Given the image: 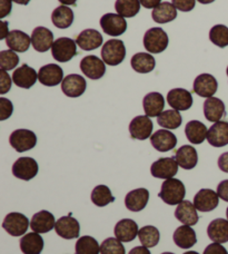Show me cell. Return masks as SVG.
<instances>
[{
  "mask_svg": "<svg viewBox=\"0 0 228 254\" xmlns=\"http://www.w3.org/2000/svg\"><path fill=\"white\" fill-rule=\"evenodd\" d=\"M186 194L185 185L181 181L177 179H168L163 183L159 197H161L166 204L170 205H178L179 203L184 201Z\"/></svg>",
  "mask_w": 228,
  "mask_h": 254,
  "instance_id": "6da1fadb",
  "label": "cell"
},
{
  "mask_svg": "<svg viewBox=\"0 0 228 254\" xmlns=\"http://www.w3.org/2000/svg\"><path fill=\"white\" fill-rule=\"evenodd\" d=\"M170 44L167 34L159 27L150 28L145 33L144 47L146 51L152 54H161L166 51Z\"/></svg>",
  "mask_w": 228,
  "mask_h": 254,
  "instance_id": "7a4b0ae2",
  "label": "cell"
},
{
  "mask_svg": "<svg viewBox=\"0 0 228 254\" xmlns=\"http://www.w3.org/2000/svg\"><path fill=\"white\" fill-rule=\"evenodd\" d=\"M103 61L109 66H117L126 57L125 44L119 39H111L104 44L102 49Z\"/></svg>",
  "mask_w": 228,
  "mask_h": 254,
  "instance_id": "3957f363",
  "label": "cell"
},
{
  "mask_svg": "<svg viewBox=\"0 0 228 254\" xmlns=\"http://www.w3.org/2000/svg\"><path fill=\"white\" fill-rule=\"evenodd\" d=\"M52 55L54 60L59 63L71 61L77 55L76 40L68 37H60L55 40L52 47Z\"/></svg>",
  "mask_w": 228,
  "mask_h": 254,
  "instance_id": "277c9868",
  "label": "cell"
},
{
  "mask_svg": "<svg viewBox=\"0 0 228 254\" xmlns=\"http://www.w3.org/2000/svg\"><path fill=\"white\" fill-rule=\"evenodd\" d=\"M9 143L11 147L16 149L18 153H24L33 149L36 144H37V136L33 130L29 129H16L13 130L10 137H9Z\"/></svg>",
  "mask_w": 228,
  "mask_h": 254,
  "instance_id": "5b68a950",
  "label": "cell"
},
{
  "mask_svg": "<svg viewBox=\"0 0 228 254\" xmlns=\"http://www.w3.org/2000/svg\"><path fill=\"white\" fill-rule=\"evenodd\" d=\"M2 228L11 237H21L29 229V221L27 216L21 213L12 212L4 217Z\"/></svg>",
  "mask_w": 228,
  "mask_h": 254,
  "instance_id": "8992f818",
  "label": "cell"
},
{
  "mask_svg": "<svg viewBox=\"0 0 228 254\" xmlns=\"http://www.w3.org/2000/svg\"><path fill=\"white\" fill-rule=\"evenodd\" d=\"M178 166L175 157H163L153 163L150 166V173L156 179H172L178 172Z\"/></svg>",
  "mask_w": 228,
  "mask_h": 254,
  "instance_id": "52a82bcc",
  "label": "cell"
},
{
  "mask_svg": "<svg viewBox=\"0 0 228 254\" xmlns=\"http://www.w3.org/2000/svg\"><path fill=\"white\" fill-rule=\"evenodd\" d=\"M38 163L31 157L18 158L12 165L13 176L22 181L33 180L38 174Z\"/></svg>",
  "mask_w": 228,
  "mask_h": 254,
  "instance_id": "ba28073f",
  "label": "cell"
},
{
  "mask_svg": "<svg viewBox=\"0 0 228 254\" xmlns=\"http://www.w3.org/2000/svg\"><path fill=\"white\" fill-rule=\"evenodd\" d=\"M100 26L105 34L117 37L127 30V21L124 17L116 13H106L100 19Z\"/></svg>",
  "mask_w": 228,
  "mask_h": 254,
  "instance_id": "9c48e42d",
  "label": "cell"
},
{
  "mask_svg": "<svg viewBox=\"0 0 228 254\" xmlns=\"http://www.w3.org/2000/svg\"><path fill=\"white\" fill-rule=\"evenodd\" d=\"M154 128L153 122L147 115L136 116L131 120L129 124V133L131 138L145 140L152 136V131Z\"/></svg>",
  "mask_w": 228,
  "mask_h": 254,
  "instance_id": "30bf717a",
  "label": "cell"
},
{
  "mask_svg": "<svg viewBox=\"0 0 228 254\" xmlns=\"http://www.w3.org/2000/svg\"><path fill=\"white\" fill-rule=\"evenodd\" d=\"M87 88V83L83 76L78 74H70L63 78L61 90L67 97H80Z\"/></svg>",
  "mask_w": 228,
  "mask_h": 254,
  "instance_id": "8fae6325",
  "label": "cell"
},
{
  "mask_svg": "<svg viewBox=\"0 0 228 254\" xmlns=\"http://www.w3.org/2000/svg\"><path fill=\"white\" fill-rule=\"evenodd\" d=\"M80 70L87 76L89 79H100L106 72L105 62L97 56L89 55L84 57L80 62Z\"/></svg>",
  "mask_w": 228,
  "mask_h": 254,
  "instance_id": "7c38bea8",
  "label": "cell"
},
{
  "mask_svg": "<svg viewBox=\"0 0 228 254\" xmlns=\"http://www.w3.org/2000/svg\"><path fill=\"white\" fill-rule=\"evenodd\" d=\"M194 92L200 97H213L216 94L218 83L211 74H200L194 80Z\"/></svg>",
  "mask_w": 228,
  "mask_h": 254,
  "instance_id": "4fadbf2b",
  "label": "cell"
},
{
  "mask_svg": "<svg viewBox=\"0 0 228 254\" xmlns=\"http://www.w3.org/2000/svg\"><path fill=\"white\" fill-rule=\"evenodd\" d=\"M220 196L216 192L209 189H202L194 197V205L200 212H211L218 206Z\"/></svg>",
  "mask_w": 228,
  "mask_h": 254,
  "instance_id": "5bb4252c",
  "label": "cell"
},
{
  "mask_svg": "<svg viewBox=\"0 0 228 254\" xmlns=\"http://www.w3.org/2000/svg\"><path fill=\"white\" fill-rule=\"evenodd\" d=\"M55 231L59 237L66 240L76 239L79 237L80 225L79 222L71 216H61L56 222Z\"/></svg>",
  "mask_w": 228,
  "mask_h": 254,
  "instance_id": "9a60e30c",
  "label": "cell"
},
{
  "mask_svg": "<svg viewBox=\"0 0 228 254\" xmlns=\"http://www.w3.org/2000/svg\"><path fill=\"white\" fill-rule=\"evenodd\" d=\"M38 80L45 86L53 87L63 80V70L56 64H48L40 68L38 71Z\"/></svg>",
  "mask_w": 228,
  "mask_h": 254,
  "instance_id": "2e32d148",
  "label": "cell"
},
{
  "mask_svg": "<svg viewBox=\"0 0 228 254\" xmlns=\"http://www.w3.org/2000/svg\"><path fill=\"white\" fill-rule=\"evenodd\" d=\"M167 102L176 111H187L193 105V96L184 88H174L168 92Z\"/></svg>",
  "mask_w": 228,
  "mask_h": 254,
  "instance_id": "e0dca14e",
  "label": "cell"
},
{
  "mask_svg": "<svg viewBox=\"0 0 228 254\" xmlns=\"http://www.w3.org/2000/svg\"><path fill=\"white\" fill-rule=\"evenodd\" d=\"M150 143L158 152H168L176 147L177 138L174 133L167 129H159L150 136Z\"/></svg>",
  "mask_w": 228,
  "mask_h": 254,
  "instance_id": "ac0fdd59",
  "label": "cell"
},
{
  "mask_svg": "<svg viewBox=\"0 0 228 254\" xmlns=\"http://www.w3.org/2000/svg\"><path fill=\"white\" fill-rule=\"evenodd\" d=\"M38 79V74L34 68L29 67L27 64L21 65L19 68L13 71L12 81L18 87L29 89L36 84Z\"/></svg>",
  "mask_w": 228,
  "mask_h": 254,
  "instance_id": "d6986e66",
  "label": "cell"
},
{
  "mask_svg": "<svg viewBox=\"0 0 228 254\" xmlns=\"http://www.w3.org/2000/svg\"><path fill=\"white\" fill-rule=\"evenodd\" d=\"M31 44L36 52L46 53L53 47L54 34L46 27H37L31 34Z\"/></svg>",
  "mask_w": 228,
  "mask_h": 254,
  "instance_id": "ffe728a7",
  "label": "cell"
},
{
  "mask_svg": "<svg viewBox=\"0 0 228 254\" xmlns=\"http://www.w3.org/2000/svg\"><path fill=\"white\" fill-rule=\"evenodd\" d=\"M103 42L104 39L102 34L96 29H85L76 38L77 46H79L80 49L86 52L97 49L102 46Z\"/></svg>",
  "mask_w": 228,
  "mask_h": 254,
  "instance_id": "44dd1931",
  "label": "cell"
},
{
  "mask_svg": "<svg viewBox=\"0 0 228 254\" xmlns=\"http://www.w3.org/2000/svg\"><path fill=\"white\" fill-rule=\"evenodd\" d=\"M208 143L214 147H224L228 145V123L224 121L216 122L207 133Z\"/></svg>",
  "mask_w": 228,
  "mask_h": 254,
  "instance_id": "7402d4cb",
  "label": "cell"
},
{
  "mask_svg": "<svg viewBox=\"0 0 228 254\" xmlns=\"http://www.w3.org/2000/svg\"><path fill=\"white\" fill-rule=\"evenodd\" d=\"M138 225L134 220L124 219L117 222L114 229L115 237L121 242H131L138 235Z\"/></svg>",
  "mask_w": 228,
  "mask_h": 254,
  "instance_id": "603a6c76",
  "label": "cell"
},
{
  "mask_svg": "<svg viewBox=\"0 0 228 254\" xmlns=\"http://www.w3.org/2000/svg\"><path fill=\"white\" fill-rule=\"evenodd\" d=\"M55 225L56 222L54 214L46 210L36 213L30 221V228L36 233H47L55 228Z\"/></svg>",
  "mask_w": 228,
  "mask_h": 254,
  "instance_id": "cb8c5ba5",
  "label": "cell"
},
{
  "mask_svg": "<svg viewBox=\"0 0 228 254\" xmlns=\"http://www.w3.org/2000/svg\"><path fill=\"white\" fill-rule=\"evenodd\" d=\"M149 199V192L146 189H136L130 190L125 197V205L131 212L144 210Z\"/></svg>",
  "mask_w": 228,
  "mask_h": 254,
  "instance_id": "d4e9b609",
  "label": "cell"
},
{
  "mask_svg": "<svg viewBox=\"0 0 228 254\" xmlns=\"http://www.w3.org/2000/svg\"><path fill=\"white\" fill-rule=\"evenodd\" d=\"M143 106L145 114L148 117H158L165 107V99L161 93H149L143 99Z\"/></svg>",
  "mask_w": 228,
  "mask_h": 254,
  "instance_id": "484cf974",
  "label": "cell"
},
{
  "mask_svg": "<svg viewBox=\"0 0 228 254\" xmlns=\"http://www.w3.org/2000/svg\"><path fill=\"white\" fill-rule=\"evenodd\" d=\"M175 217L182 224L189 226L197 224L199 220L197 208L194 205V203L189 201H182L178 204V206L175 210Z\"/></svg>",
  "mask_w": 228,
  "mask_h": 254,
  "instance_id": "4316f807",
  "label": "cell"
},
{
  "mask_svg": "<svg viewBox=\"0 0 228 254\" xmlns=\"http://www.w3.org/2000/svg\"><path fill=\"white\" fill-rule=\"evenodd\" d=\"M225 104L220 98L209 97L204 103V115L213 123L220 122L225 116Z\"/></svg>",
  "mask_w": 228,
  "mask_h": 254,
  "instance_id": "83f0119b",
  "label": "cell"
},
{
  "mask_svg": "<svg viewBox=\"0 0 228 254\" xmlns=\"http://www.w3.org/2000/svg\"><path fill=\"white\" fill-rule=\"evenodd\" d=\"M175 160L178 165L184 170H191L197 165L198 154L197 151L190 145H184L176 151Z\"/></svg>",
  "mask_w": 228,
  "mask_h": 254,
  "instance_id": "f1b7e54d",
  "label": "cell"
},
{
  "mask_svg": "<svg viewBox=\"0 0 228 254\" xmlns=\"http://www.w3.org/2000/svg\"><path fill=\"white\" fill-rule=\"evenodd\" d=\"M7 46L16 53H25L29 49L31 38L21 30H11L6 38Z\"/></svg>",
  "mask_w": 228,
  "mask_h": 254,
  "instance_id": "f546056e",
  "label": "cell"
},
{
  "mask_svg": "<svg viewBox=\"0 0 228 254\" xmlns=\"http://www.w3.org/2000/svg\"><path fill=\"white\" fill-rule=\"evenodd\" d=\"M174 242L180 249H190L197 243L196 232L189 225H181L174 232L172 235Z\"/></svg>",
  "mask_w": 228,
  "mask_h": 254,
  "instance_id": "4dcf8cb0",
  "label": "cell"
},
{
  "mask_svg": "<svg viewBox=\"0 0 228 254\" xmlns=\"http://www.w3.org/2000/svg\"><path fill=\"white\" fill-rule=\"evenodd\" d=\"M207 234L213 242H228V220L216 219L212 221L207 228Z\"/></svg>",
  "mask_w": 228,
  "mask_h": 254,
  "instance_id": "1f68e13d",
  "label": "cell"
},
{
  "mask_svg": "<svg viewBox=\"0 0 228 254\" xmlns=\"http://www.w3.org/2000/svg\"><path fill=\"white\" fill-rule=\"evenodd\" d=\"M44 249V240L39 233H27L20 240V250L24 254H40Z\"/></svg>",
  "mask_w": 228,
  "mask_h": 254,
  "instance_id": "d6a6232c",
  "label": "cell"
},
{
  "mask_svg": "<svg viewBox=\"0 0 228 254\" xmlns=\"http://www.w3.org/2000/svg\"><path fill=\"white\" fill-rule=\"evenodd\" d=\"M207 133L206 125L199 121H190L185 127L186 137L191 144H202L207 138Z\"/></svg>",
  "mask_w": 228,
  "mask_h": 254,
  "instance_id": "836d02e7",
  "label": "cell"
},
{
  "mask_svg": "<svg viewBox=\"0 0 228 254\" xmlns=\"http://www.w3.org/2000/svg\"><path fill=\"white\" fill-rule=\"evenodd\" d=\"M130 65L133 69L139 74H148V72L154 70L155 66H156V61L152 56V54L137 53L131 57Z\"/></svg>",
  "mask_w": 228,
  "mask_h": 254,
  "instance_id": "e575fe53",
  "label": "cell"
},
{
  "mask_svg": "<svg viewBox=\"0 0 228 254\" xmlns=\"http://www.w3.org/2000/svg\"><path fill=\"white\" fill-rule=\"evenodd\" d=\"M153 20L157 24H167L176 19L177 9L171 2H162L159 6L154 8L152 12Z\"/></svg>",
  "mask_w": 228,
  "mask_h": 254,
  "instance_id": "d590c367",
  "label": "cell"
},
{
  "mask_svg": "<svg viewBox=\"0 0 228 254\" xmlns=\"http://www.w3.org/2000/svg\"><path fill=\"white\" fill-rule=\"evenodd\" d=\"M52 21L57 28L66 29L74 22V11L69 7L61 4L53 11Z\"/></svg>",
  "mask_w": 228,
  "mask_h": 254,
  "instance_id": "8d00e7d4",
  "label": "cell"
},
{
  "mask_svg": "<svg viewBox=\"0 0 228 254\" xmlns=\"http://www.w3.org/2000/svg\"><path fill=\"white\" fill-rule=\"evenodd\" d=\"M157 123L159 126L167 129H176L181 125L182 117L180 113L176 110H168L163 112L157 117Z\"/></svg>",
  "mask_w": 228,
  "mask_h": 254,
  "instance_id": "74e56055",
  "label": "cell"
},
{
  "mask_svg": "<svg viewBox=\"0 0 228 254\" xmlns=\"http://www.w3.org/2000/svg\"><path fill=\"white\" fill-rule=\"evenodd\" d=\"M139 0H116L115 9L124 18H133L140 10Z\"/></svg>",
  "mask_w": 228,
  "mask_h": 254,
  "instance_id": "f35d334b",
  "label": "cell"
},
{
  "mask_svg": "<svg viewBox=\"0 0 228 254\" xmlns=\"http://www.w3.org/2000/svg\"><path fill=\"white\" fill-rule=\"evenodd\" d=\"M139 241L146 248H154L156 247L159 239H161V233L157 228L153 225H146L141 228L138 232Z\"/></svg>",
  "mask_w": 228,
  "mask_h": 254,
  "instance_id": "ab89813d",
  "label": "cell"
},
{
  "mask_svg": "<svg viewBox=\"0 0 228 254\" xmlns=\"http://www.w3.org/2000/svg\"><path fill=\"white\" fill-rule=\"evenodd\" d=\"M114 201H115V197L113 196L111 190L106 185H98L91 192V202L96 206L104 207Z\"/></svg>",
  "mask_w": 228,
  "mask_h": 254,
  "instance_id": "60d3db41",
  "label": "cell"
},
{
  "mask_svg": "<svg viewBox=\"0 0 228 254\" xmlns=\"http://www.w3.org/2000/svg\"><path fill=\"white\" fill-rule=\"evenodd\" d=\"M100 247L97 240L89 235L81 237L76 242L75 254H99Z\"/></svg>",
  "mask_w": 228,
  "mask_h": 254,
  "instance_id": "b9f144b4",
  "label": "cell"
},
{
  "mask_svg": "<svg viewBox=\"0 0 228 254\" xmlns=\"http://www.w3.org/2000/svg\"><path fill=\"white\" fill-rule=\"evenodd\" d=\"M211 42L221 48L228 46V27L225 25H216L209 31Z\"/></svg>",
  "mask_w": 228,
  "mask_h": 254,
  "instance_id": "7bdbcfd3",
  "label": "cell"
},
{
  "mask_svg": "<svg viewBox=\"0 0 228 254\" xmlns=\"http://www.w3.org/2000/svg\"><path fill=\"white\" fill-rule=\"evenodd\" d=\"M100 254H126V250L117 238H108L100 244Z\"/></svg>",
  "mask_w": 228,
  "mask_h": 254,
  "instance_id": "ee69618b",
  "label": "cell"
},
{
  "mask_svg": "<svg viewBox=\"0 0 228 254\" xmlns=\"http://www.w3.org/2000/svg\"><path fill=\"white\" fill-rule=\"evenodd\" d=\"M19 64V57L13 51H2L0 53V67L2 70H12Z\"/></svg>",
  "mask_w": 228,
  "mask_h": 254,
  "instance_id": "f6af8a7d",
  "label": "cell"
},
{
  "mask_svg": "<svg viewBox=\"0 0 228 254\" xmlns=\"http://www.w3.org/2000/svg\"><path fill=\"white\" fill-rule=\"evenodd\" d=\"M12 112V103L4 97L0 98V121H6L7 119H9L11 116Z\"/></svg>",
  "mask_w": 228,
  "mask_h": 254,
  "instance_id": "bcb514c9",
  "label": "cell"
},
{
  "mask_svg": "<svg viewBox=\"0 0 228 254\" xmlns=\"http://www.w3.org/2000/svg\"><path fill=\"white\" fill-rule=\"evenodd\" d=\"M176 9L180 11H191L195 8L196 0H171Z\"/></svg>",
  "mask_w": 228,
  "mask_h": 254,
  "instance_id": "7dc6e473",
  "label": "cell"
},
{
  "mask_svg": "<svg viewBox=\"0 0 228 254\" xmlns=\"http://www.w3.org/2000/svg\"><path fill=\"white\" fill-rule=\"evenodd\" d=\"M11 88V78L6 70L1 69V80H0V94H6Z\"/></svg>",
  "mask_w": 228,
  "mask_h": 254,
  "instance_id": "c3c4849f",
  "label": "cell"
},
{
  "mask_svg": "<svg viewBox=\"0 0 228 254\" xmlns=\"http://www.w3.org/2000/svg\"><path fill=\"white\" fill-rule=\"evenodd\" d=\"M203 254H228L226 249L221 246V243L214 242L207 246V248L204 250Z\"/></svg>",
  "mask_w": 228,
  "mask_h": 254,
  "instance_id": "681fc988",
  "label": "cell"
},
{
  "mask_svg": "<svg viewBox=\"0 0 228 254\" xmlns=\"http://www.w3.org/2000/svg\"><path fill=\"white\" fill-rule=\"evenodd\" d=\"M217 194L223 201L228 202V180H224L218 184Z\"/></svg>",
  "mask_w": 228,
  "mask_h": 254,
  "instance_id": "f907efd6",
  "label": "cell"
},
{
  "mask_svg": "<svg viewBox=\"0 0 228 254\" xmlns=\"http://www.w3.org/2000/svg\"><path fill=\"white\" fill-rule=\"evenodd\" d=\"M12 0H0V18H4L11 12Z\"/></svg>",
  "mask_w": 228,
  "mask_h": 254,
  "instance_id": "816d5d0a",
  "label": "cell"
},
{
  "mask_svg": "<svg viewBox=\"0 0 228 254\" xmlns=\"http://www.w3.org/2000/svg\"><path fill=\"white\" fill-rule=\"evenodd\" d=\"M218 167L221 171L228 173V152L223 153L218 158Z\"/></svg>",
  "mask_w": 228,
  "mask_h": 254,
  "instance_id": "f5cc1de1",
  "label": "cell"
},
{
  "mask_svg": "<svg viewBox=\"0 0 228 254\" xmlns=\"http://www.w3.org/2000/svg\"><path fill=\"white\" fill-rule=\"evenodd\" d=\"M139 1L141 4H143L144 8H147V9L156 8L162 3V0H139Z\"/></svg>",
  "mask_w": 228,
  "mask_h": 254,
  "instance_id": "db71d44e",
  "label": "cell"
},
{
  "mask_svg": "<svg viewBox=\"0 0 228 254\" xmlns=\"http://www.w3.org/2000/svg\"><path fill=\"white\" fill-rule=\"evenodd\" d=\"M128 254H152V253L149 252L148 248L143 246V247H136L134 249H131Z\"/></svg>",
  "mask_w": 228,
  "mask_h": 254,
  "instance_id": "11a10c76",
  "label": "cell"
},
{
  "mask_svg": "<svg viewBox=\"0 0 228 254\" xmlns=\"http://www.w3.org/2000/svg\"><path fill=\"white\" fill-rule=\"evenodd\" d=\"M1 34H0V39H6L9 35L8 31V21H2L1 24Z\"/></svg>",
  "mask_w": 228,
  "mask_h": 254,
  "instance_id": "9f6ffc18",
  "label": "cell"
},
{
  "mask_svg": "<svg viewBox=\"0 0 228 254\" xmlns=\"http://www.w3.org/2000/svg\"><path fill=\"white\" fill-rule=\"evenodd\" d=\"M58 1L65 4V6H68V4H76L77 0H58Z\"/></svg>",
  "mask_w": 228,
  "mask_h": 254,
  "instance_id": "6f0895ef",
  "label": "cell"
},
{
  "mask_svg": "<svg viewBox=\"0 0 228 254\" xmlns=\"http://www.w3.org/2000/svg\"><path fill=\"white\" fill-rule=\"evenodd\" d=\"M12 1L18 4H28L30 0H12Z\"/></svg>",
  "mask_w": 228,
  "mask_h": 254,
  "instance_id": "680465c9",
  "label": "cell"
},
{
  "mask_svg": "<svg viewBox=\"0 0 228 254\" xmlns=\"http://www.w3.org/2000/svg\"><path fill=\"white\" fill-rule=\"evenodd\" d=\"M197 1L200 2V3H203V4H208V3L214 2L215 0H197Z\"/></svg>",
  "mask_w": 228,
  "mask_h": 254,
  "instance_id": "91938a15",
  "label": "cell"
},
{
  "mask_svg": "<svg viewBox=\"0 0 228 254\" xmlns=\"http://www.w3.org/2000/svg\"><path fill=\"white\" fill-rule=\"evenodd\" d=\"M184 254H199V253L196 252V251H188V252H185Z\"/></svg>",
  "mask_w": 228,
  "mask_h": 254,
  "instance_id": "94428289",
  "label": "cell"
},
{
  "mask_svg": "<svg viewBox=\"0 0 228 254\" xmlns=\"http://www.w3.org/2000/svg\"><path fill=\"white\" fill-rule=\"evenodd\" d=\"M162 254H174V253H171V252H164Z\"/></svg>",
  "mask_w": 228,
  "mask_h": 254,
  "instance_id": "6125c7cd",
  "label": "cell"
},
{
  "mask_svg": "<svg viewBox=\"0 0 228 254\" xmlns=\"http://www.w3.org/2000/svg\"><path fill=\"white\" fill-rule=\"evenodd\" d=\"M226 216H227V220H228V207H227V210H226Z\"/></svg>",
  "mask_w": 228,
  "mask_h": 254,
  "instance_id": "be15d7a7",
  "label": "cell"
},
{
  "mask_svg": "<svg viewBox=\"0 0 228 254\" xmlns=\"http://www.w3.org/2000/svg\"><path fill=\"white\" fill-rule=\"evenodd\" d=\"M226 72H227V76H228V67H227V69H226Z\"/></svg>",
  "mask_w": 228,
  "mask_h": 254,
  "instance_id": "e7e4bbea",
  "label": "cell"
}]
</instances>
